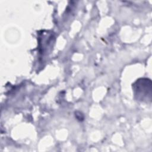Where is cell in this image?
Segmentation results:
<instances>
[{
  "mask_svg": "<svg viewBox=\"0 0 152 152\" xmlns=\"http://www.w3.org/2000/svg\"><path fill=\"white\" fill-rule=\"evenodd\" d=\"M136 89L135 91H136L137 93L136 94L137 96H138V97H142V100L147 97L148 99H151V81L148 80L147 79H142L141 81H137Z\"/></svg>",
  "mask_w": 152,
  "mask_h": 152,
  "instance_id": "6da1fadb",
  "label": "cell"
}]
</instances>
